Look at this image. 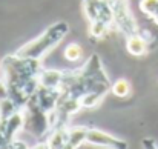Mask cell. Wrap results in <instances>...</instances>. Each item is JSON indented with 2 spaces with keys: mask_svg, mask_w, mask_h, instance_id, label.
Segmentation results:
<instances>
[{
  "mask_svg": "<svg viewBox=\"0 0 158 149\" xmlns=\"http://www.w3.org/2000/svg\"><path fill=\"white\" fill-rule=\"evenodd\" d=\"M152 20H154V22H155V23L158 25V11L155 12V14H154V15H152Z\"/></svg>",
  "mask_w": 158,
  "mask_h": 149,
  "instance_id": "cell-16",
  "label": "cell"
},
{
  "mask_svg": "<svg viewBox=\"0 0 158 149\" xmlns=\"http://www.w3.org/2000/svg\"><path fill=\"white\" fill-rule=\"evenodd\" d=\"M92 146V148H114V149H123L127 148V143L106 131L97 129V128H88V135L86 142L81 148Z\"/></svg>",
  "mask_w": 158,
  "mask_h": 149,
  "instance_id": "cell-4",
  "label": "cell"
},
{
  "mask_svg": "<svg viewBox=\"0 0 158 149\" xmlns=\"http://www.w3.org/2000/svg\"><path fill=\"white\" fill-rule=\"evenodd\" d=\"M83 9L89 23L103 22V23L114 25L112 6L109 0H83Z\"/></svg>",
  "mask_w": 158,
  "mask_h": 149,
  "instance_id": "cell-5",
  "label": "cell"
},
{
  "mask_svg": "<svg viewBox=\"0 0 158 149\" xmlns=\"http://www.w3.org/2000/svg\"><path fill=\"white\" fill-rule=\"evenodd\" d=\"M9 97V89H8V83L5 82V79H0V100L8 99Z\"/></svg>",
  "mask_w": 158,
  "mask_h": 149,
  "instance_id": "cell-15",
  "label": "cell"
},
{
  "mask_svg": "<svg viewBox=\"0 0 158 149\" xmlns=\"http://www.w3.org/2000/svg\"><path fill=\"white\" fill-rule=\"evenodd\" d=\"M63 57H64V60H68V62H71V63H77V62H80V60L85 57V49H83V46H81L80 43L71 42V43H68V45L64 46Z\"/></svg>",
  "mask_w": 158,
  "mask_h": 149,
  "instance_id": "cell-10",
  "label": "cell"
},
{
  "mask_svg": "<svg viewBox=\"0 0 158 149\" xmlns=\"http://www.w3.org/2000/svg\"><path fill=\"white\" fill-rule=\"evenodd\" d=\"M114 25H109V23H103V22H92L89 23V36L95 40H103L105 37H107L110 32H112Z\"/></svg>",
  "mask_w": 158,
  "mask_h": 149,
  "instance_id": "cell-9",
  "label": "cell"
},
{
  "mask_svg": "<svg viewBox=\"0 0 158 149\" xmlns=\"http://www.w3.org/2000/svg\"><path fill=\"white\" fill-rule=\"evenodd\" d=\"M17 111H20V108L15 104V101L11 99V97L0 100V120H5V118L11 117Z\"/></svg>",
  "mask_w": 158,
  "mask_h": 149,
  "instance_id": "cell-12",
  "label": "cell"
},
{
  "mask_svg": "<svg viewBox=\"0 0 158 149\" xmlns=\"http://www.w3.org/2000/svg\"><path fill=\"white\" fill-rule=\"evenodd\" d=\"M86 135H88V126H69L66 148H81L86 142Z\"/></svg>",
  "mask_w": 158,
  "mask_h": 149,
  "instance_id": "cell-8",
  "label": "cell"
},
{
  "mask_svg": "<svg viewBox=\"0 0 158 149\" xmlns=\"http://www.w3.org/2000/svg\"><path fill=\"white\" fill-rule=\"evenodd\" d=\"M69 32V25L64 20H58L48 26L39 37L29 40L28 43L22 45L15 54L28 58H35V60H43L51 51L58 46V43L68 36Z\"/></svg>",
  "mask_w": 158,
  "mask_h": 149,
  "instance_id": "cell-1",
  "label": "cell"
},
{
  "mask_svg": "<svg viewBox=\"0 0 158 149\" xmlns=\"http://www.w3.org/2000/svg\"><path fill=\"white\" fill-rule=\"evenodd\" d=\"M110 92H112L115 97H118V99H124V97H129V96H131L132 86H131L129 80H126V79H118V80H115V82L112 83Z\"/></svg>",
  "mask_w": 158,
  "mask_h": 149,
  "instance_id": "cell-11",
  "label": "cell"
},
{
  "mask_svg": "<svg viewBox=\"0 0 158 149\" xmlns=\"http://www.w3.org/2000/svg\"><path fill=\"white\" fill-rule=\"evenodd\" d=\"M140 11L152 19V15L158 11V0H140Z\"/></svg>",
  "mask_w": 158,
  "mask_h": 149,
  "instance_id": "cell-14",
  "label": "cell"
},
{
  "mask_svg": "<svg viewBox=\"0 0 158 149\" xmlns=\"http://www.w3.org/2000/svg\"><path fill=\"white\" fill-rule=\"evenodd\" d=\"M112 6V19H114V28L124 36L134 34L138 31V25L129 9L127 0H115L110 2Z\"/></svg>",
  "mask_w": 158,
  "mask_h": 149,
  "instance_id": "cell-3",
  "label": "cell"
},
{
  "mask_svg": "<svg viewBox=\"0 0 158 149\" xmlns=\"http://www.w3.org/2000/svg\"><path fill=\"white\" fill-rule=\"evenodd\" d=\"M105 96L102 94H97V92H86L80 97V103H81V108L83 109H92V108H97Z\"/></svg>",
  "mask_w": 158,
  "mask_h": 149,
  "instance_id": "cell-13",
  "label": "cell"
},
{
  "mask_svg": "<svg viewBox=\"0 0 158 149\" xmlns=\"http://www.w3.org/2000/svg\"><path fill=\"white\" fill-rule=\"evenodd\" d=\"M126 51L135 57L144 55L149 51V39L144 37L143 32L140 31L126 36Z\"/></svg>",
  "mask_w": 158,
  "mask_h": 149,
  "instance_id": "cell-7",
  "label": "cell"
},
{
  "mask_svg": "<svg viewBox=\"0 0 158 149\" xmlns=\"http://www.w3.org/2000/svg\"><path fill=\"white\" fill-rule=\"evenodd\" d=\"M23 114V131L35 138H45L51 131L49 112H46L32 96L22 108Z\"/></svg>",
  "mask_w": 158,
  "mask_h": 149,
  "instance_id": "cell-2",
  "label": "cell"
},
{
  "mask_svg": "<svg viewBox=\"0 0 158 149\" xmlns=\"http://www.w3.org/2000/svg\"><path fill=\"white\" fill-rule=\"evenodd\" d=\"M64 72H66V71H61V69L43 68V69L40 71V74H39V85H40V86H45V88L60 89V91H61Z\"/></svg>",
  "mask_w": 158,
  "mask_h": 149,
  "instance_id": "cell-6",
  "label": "cell"
}]
</instances>
